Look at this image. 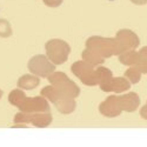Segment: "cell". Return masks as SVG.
<instances>
[{
  "instance_id": "6da1fadb",
  "label": "cell",
  "mask_w": 147,
  "mask_h": 147,
  "mask_svg": "<svg viewBox=\"0 0 147 147\" xmlns=\"http://www.w3.org/2000/svg\"><path fill=\"white\" fill-rule=\"evenodd\" d=\"M40 94L42 96H45L46 99L50 100L55 107L57 109L63 113V114H71L76 111V100L74 98H72L63 92H60L59 90H57L54 86H46L41 90Z\"/></svg>"
},
{
  "instance_id": "7a4b0ae2",
  "label": "cell",
  "mask_w": 147,
  "mask_h": 147,
  "mask_svg": "<svg viewBox=\"0 0 147 147\" xmlns=\"http://www.w3.org/2000/svg\"><path fill=\"white\" fill-rule=\"evenodd\" d=\"M86 48L96 52L102 58H111L112 55H119L122 53L115 38H105L100 35H94L87 39Z\"/></svg>"
},
{
  "instance_id": "3957f363",
  "label": "cell",
  "mask_w": 147,
  "mask_h": 147,
  "mask_svg": "<svg viewBox=\"0 0 147 147\" xmlns=\"http://www.w3.org/2000/svg\"><path fill=\"white\" fill-rule=\"evenodd\" d=\"M46 57L54 65H63L68 59L71 53V46L61 39H51L45 44Z\"/></svg>"
},
{
  "instance_id": "277c9868",
  "label": "cell",
  "mask_w": 147,
  "mask_h": 147,
  "mask_svg": "<svg viewBox=\"0 0 147 147\" xmlns=\"http://www.w3.org/2000/svg\"><path fill=\"white\" fill-rule=\"evenodd\" d=\"M47 79L52 86H54L60 92L74 98V99L79 96L80 88L78 87V85L73 80H71L64 72H53L51 76L47 77Z\"/></svg>"
},
{
  "instance_id": "5b68a950",
  "label": "cell",
  "mask_w": 147,
  "mask_h": 147,
  "mask_svg": "<svg viewBox=\"0 0 147 147\" xmlns=\"http://www.w3.org/2000/svg\"><path fill=\"white\" fill-rule=\"evenodd\" d=\"M28 69L32 74L41 78H47L55 71V65L44 54L34 55L28 61Z\"/></svg>"
},
{
  "instance_id": "8992f818",
  "label": "cell",
  "mask_w": 147,
  "mask_h": 147,
  "mask_svg": "<svg viewBox=\"0 0 147 147\" xmlns=\"http://www.w3.org/2000/svg\"><path fill=\"white\" fill-rule=\"evenodd\" d=\"M72 73L77 78L80 79V81L86 85V86H95L98 85V79H96V73L94 69V66L87 64L86 61H76L71 67Z\"/></svg>"
},
{
  "instance_id": "52a82bcc",
  "label": "cell",
  "mask_w": 147,
  "mask_h": 147,
  "mask_svg": "<svg viewBox=\"0 0 147 147\" xmlns=\"http://www.w3.org/2000/svg\"><path fill=\"white\" fill-rule=\"evenodd\" d=\"M21 112L26 113H36V112H50V104L47 102L45 96H34V98H25L22 104L18 107Z\"/></svg>"
},
{
  "instance_id": "ba28073f",
  "label": "cell",
  "mask_w": 147,
  "mask_h": 147,
  "mask_svg": "<svg viewBox=\"0 0 147 147\" xmlns=\"http://www.w3.org/2000/svg\"><path fill=\"white\" fill-rule=\"evenodd\" d=\"M115 40L118 41L122 52L128 51V50H137L140 45L139 36L133 31L127 30V28L118 31L115 35Z\"/></svg>"
},
{
  "instance_id": "9c48e42d",
  "label": "cell",
  "mask_w": 147,
  "mask_h": 147,
  "mask_svg": "<svg viewBox=\"0 0 147 147\" xmlns=\"http://www.w3.org/2000/svg\"><path fill=\"white\" fill-rule=\"evenodd\" d=\"M99 112L107 118H115L118 115H120V113L122 112L120 105H119V100L117 95H111L108 96L105 101H102L99 106Z\"/></svg>"
},
{
  "instance_id": "30bf717a",
  "label": "cell",
  "mask_w": 147,
  "mask_h": 147,
  "mask_svg": "<svg viewBox=\"0 0 147 147\" xmlns=\"http://www.w3.org/2000/svg\"><path fill=\"white\" fill-rule=\"evenodd\" d=\"M118 100H119V105H120L121 111H125L128 113L137 111V108L140 106V98L134 92L118 96Z\"/></svg>"
},
{
  "instance_id": "8fae6325",
  "label": "cell",
  "mask_w": 147,
  "mask_h": 147,
  "mask_svg": "<svg viewBox=\"0 0 147 147\" xmlns=\"http://www.w3.org/2000/svg\"><path fill=\"white\" fill-rule=\"evenodd\" d=\"M131 87V82L122 77H115L112 78L105 87L101 88L104 92H115V93H122L125 91H128Z\"/></svg>"
},
{
  "instance_id": "7c38bea8",
  "label": "cell",
  "mask_w": 147,
  "mask_h": 147,
  "mask_svg": "<svg viewBox=\"0 0 147 147\" xmlns=\"http://www.w3.org/2000/svg\"><path fill=\"white\" fill-rule=\"evenodd\" d=\"M28 122L35 127L45 128L52 124V114L51 112H36V113H27Z\"/></svg>"
},
{
  "instance_id": "4fadbf2b",
  "label": "cell",
  "mask_w": 147,
  "mask_h": 147,
  "mask_svg": "<svg viewBox=\"0 0 147 147\" xmlns=\"http://www.w3.org/2000/svg\"><path fill=\"white\" fill-rule=\"evenodd\" d=\"M40 84V79L36 77V76H31V74H24L22 77L19 78L17 85L19 88H22V90H28V91H32L34 90L35 87H38V85Z\"/></svg>"
},
{
  "instance_id": "5bb4252c",
  "label": "cell",
  "mask_w": 147,
  "mask_h": 147,
  "mask_svg": "<svg viewBox=\"0 0 147 147\" xmlns=\"http://www.w3.org/2000/svg\"><path fill=\"white\" fill-rule=\"evenodd\" d=\"M118 57H119V61L122 65L134 66L139 60V52L136 50H128V51L122 52Z\"/></svg>"
},
{
  "instance_id": "9a60e30c",
  "label": "cell",
  "mask_w": 147,
  "mask_h": 147,
  "mask_svg": "<svg viewBox=\"0 0 147 147\" xmlns=\"http://www.w3.org/2000/svg\"><path fill=\"white\" fill-rule=\"evenodd\" d=\"M82 59L84 61H86L87 64L92 65V66H96V65H101L104 64L105 61V58H102L100 54H98L96 52L90 50V48H86V50H84L82 52Z\"/></svg>"
},
{
  "instance_id": "2e32d148",
  "label": "cell",
  "mask_w": 147,
  "mask_h": 147,
  "mask_svg": "<svg viewBox=\"0 0 147 147\" xmlns=\"http://www.w3.org/2000/svg\"><path fill=\"white\" fill-rule=\"evenodd\" d=\"M95 73H96V79H98V85L100 86V90L102 87H105L106 85L111 81V79L113 78V74L112 72L109 71L107 67H98L95 69Z\"/></svg>"
},
{
  "instance_id": "e0dca14e",
  "label": "cell",
  "mask_w": 147,
  "mask_h": 147,
  "mask_svg": "<svg viewBox=\"0 0 147 147\" xmlns=\"http://www.w3.org/2000/svg\"><path fill=\"white\" fill-rule=\"evenodd\" d=\"M25 98H26V95H25V93H24L21 90H13L11 93H9V95H8V101H9V104H12L13 106H16V107H19L21 104H22V101L25 100Z\"/></svg>"
},
{
  "instance_id": "ac0fdd59",
  "label": "cell",
  "mask_w": 147,
  "mask_h": 147,
  "mask_svg": "<svg viewBox=\"0 0 147 147\" xmlns=\"http://www.w3.org/2000/svg\"><path fill=\"white\" fill-rule=\"evenodd\" d=\"M125 78H127V80L132 84V85H136L140 81L141 79V72L134 66H131V68H128L125 72Z\"/></svg>"
},
{
  "instance_id": "d6986e66",
  "label": "cell",
  "mask_w": 147,
  "mask_h": 147,
  "mask_svg": "<svg viewBox=\"0 0 147 147\" xmlns=\"http://www.w3.org/2000/svg\"><path fill=\"white\" fill-rule=\"evenodd\" d=\"M12 35V27L9 22L5 19H0V36L1 38H8Z\"/></svg>"
},
{
  "instance_id": "ffe728a7",
  "label": "cell",
  "mask_w": 147,
  "mask_h": 147,
  "mask_svg": "<svg viewBox=\"0 0 147 147\" xmlns=\"http://www.w3.org/2000/svg\"><path fill=\"white\" fill-rule=\"evenodd\" d=\"M134 67H137L141 72V74L142 73H146L147 74V59L140 57V54H139V60H138V63L134 65Z\"/></svg>"
},
{
  "instance_id": "44dd1931",
  "label": "cell",
  "mask_w": 147,
  "mask_h": 147,
  "mask_svg": "<svg viewBox=\"0 0 147 147\" xmlns=\"http://www.w3.org/2000/svg\"><path fill=\"white\" fill-rule=\"evenodd\" d=\"M63 3H64V0H44V4L48 7H52V8L59 7Z\"/></svg>"
},
{
  "instance_id": "7402d4cb",
  "label": "cell",
  "mask_w": 147,
  "mask_h": 147,
  "mask_svg": "<svg viewBox=\"0 0 147 147\" xmlns=\"http://www.w3.org/2000/svg\"><path fill=\"white\" fill-rule=\"evenodd\" d=\"M140 115H141L142 119L147 120V105H145V106L141 107V109H140Z\"/></svg>"
},
{
  "instance_id": "603a6c76",
  "label": "cell",
  "mask_w": 147,
  "mask_h": 147,
  "mask_svg": "<svg viewBox=\"0 0 147 147\" xmlns=\"http://www.w3.org/2000/svg\"><path fill=\"white\" fill-rule=\"evenodd\" d=\"M139 52V54H140V57H142V58H145V59H147V46H145V47H142L140 51H138Z\"/></svg>"
},
{
  "instance_id": "cb8c5ba5",
  "label": "cell",
  "mask_w": 147,
  "mask_h": 147,
  "mask_svg": "<svg viewBox=\"0 0 147 147\" xmlns=\"http://www.w3.org/2000/svg\"><path fill=\"white\" fill-rule=\"evenodd\" d=\"M131 1L134 4V5H146L147 4V0H131Z\"/></svg>"
},
{
  "instance_id": "d4e9b609",
  "label": "cell",
  "mask_w": 147,
  "mask_h": 147,
  "mask_svg": "<svg viewBox=\"0 0 147 147\" xmlns=\"http://www.w3.org/2000/svg\"><path fill=\"white\" fill-rule=\"evenodd\" d=\"M1 96H3V91L0 90V99H1Z\"/></svg>"
},
{
  "instance_id": "484cf974",
  "label": "cell",
  "mask_w": 147,
  "mask_h": 147,
  "mask_svg": "<svg viewBox=\"0 0 147 147\" xmlns=\"http://www.w3.org/2000/svg\"><path fill=\"white\" fill-rule=\"evenodd\" d=\"M146 105H147V104H146Z\"/></svg>"
}]
</instances>
